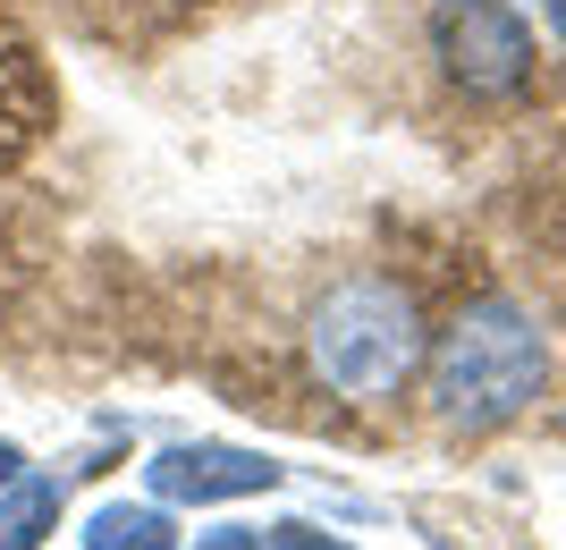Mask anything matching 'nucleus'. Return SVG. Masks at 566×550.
Wrapping results in <instances>:
<instances>
[{"label":"nucleus","mask_w":566,"mask_h":550,"mask_svg":"<svg viewBox=\"0 0 566 550\" xmlns=\"http://www.w3.org/2000/svg\"><path fill=\"white\" fill-rule=\"evenodd\" d=\"M431 407L449 432H499L542 398L549 347L516 297H473L449 313V331L431 339Z\"/></svg>","instance_id":"nucleus-1"},{"label":"nucleus","mask_w":566,"mask_h":550,"mask_svg":"<svg viewBox=\"0 0 566 550\" xmlns=\"http://www.w3.org/2000/svg\"><path fill=\"white\" fill-rule=\"evenodd\" d=\"M549 25H558V43H566V0H549Z\"/></svg>","instance_id":"nucleus-11"},{"label":"nucleus","mask_w":566,"mask_h":550,"mask_svg":"<svg viewBox=\"0 0 566 550\" xmlns=\"http://www.w3.org/2000/svg\"><path fill=\"white\" fill-rule=\"evenodd\" d=\"M18 475H25V449H18V440H0V491H9Z\"/></svg>","instance_id":"nucleus-10"},{"label":"nucleus","mask_w":566,"mask_h":550,"mask_svg":"<svg viewBox=\"0 0 566 550\" xmlns=\"http://www.w3.org/2000/svg\"><path fill=\"white\" fill-rule=\"evenodd\" d=\"M195 550H262L254 526H212V533H195Z\"/></svg>","instance_id":"nucleus-9"},{"label":"nucleus","mask_w":566,"mask_h":550,"mask_svg":"<svg viewBox=\"0 0 566 550\" xmlns=\"http://www.w3.org/2000/svg\"><path fill=\"white\" fill-rule=\"evenodd\" d=\"M305 347H313V373L355 398V407H380V398H398L415 382V364L431 356L423 339V305H415V288H398L389 271H355L338 280L305 322Z\"/></svg>","instance_id":"nucleus-2"},{"label":"nucleus","mask_w":566,"mask_h":550,"mask_svg":"<svg viewBox=\"0 0 566 550\" xmlns=\"http://www.w3.org/2000/svg\"><path fill=\"white\" fill-rule=\"evenodd\" d=\"M262 550H355V542H338V533H313V526H280Z\"/></svg>","instance_id":"nucleus-8"},{"label":"nucleus","mask_w":566,"mask_h":550,"mask_svg":"<svg viewBox=\"0 0 566 550\" xmlns=\"http://www.w3.org/2000/svg\"><path fill=\"white\" fill-rule=\"evenodd\" d=\"M60 482H43V475H18L9 491H0V550H43V533L60 526Z\"/></svg>","instance_id":"nucleus-6"},{"label":"nucleus","mask_w":566,"mask_h":550,"mask_svg":"<svg viewBox=\"0 0 566 550\" xmlns=\"http://www.w3.org/2000/svg\"><path fill=\"white\" fill-rule=\"evenodd\" d=\"M431 51L473 102H516L533 85V25L507 0H431Z\"/></svg>","instance_id":"nucleus-3"},{"label":"nucleus","mask_w":566,"mask_h":550,"mask_svg":"<svg viewBox=\"0 0 566 550\" xmlns=\"http://www.w3.org/2000/svg\"><path fill=\"white\" fill-rule=\"evenodd\" d=\"M43 111H51V85H43V69H34V51L0 25V153L34 136V127H43Z\"/></svg>","instance_id":"nucleus-5"},{"label":"nucleus","mask_w":566,"mask_h":550,"mask_svg":"<svg viewBox=\"0 0 566 550\" xmlns=\"http://www.w3.org/2000/svg\"><path fill=\"white\" fill-rule=\"evenodd\" d=\"M85 550H178V533H169L161 508H144V500H102L85 517Z\"/></svg>","instance_id":"nucleus-7"},{"label":"nucleus","mask_w":566,"mask_h":550,"mask_svg":"<svg viewBox=\"0 0 566 550\" xmlns=\"http://www.w3.org/2000/svg\"><path fill=\"white\" fill-rule=\"evenodd\" d=\"M144 482H153V500H187V508L254 500V491H280V457L229 449V440H178L144 466Z\"/></svg>","instance_id":"nucleus-4"}]
</instances>
